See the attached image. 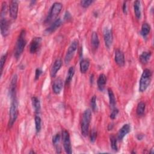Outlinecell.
Here are the masks:
<instances>
[{
	"instance_id": "1f68e13d",
	"label": "cell",
	"mask_w": 154,
	"mask_h": 154,
	"mask_svg": "<svg viewBox=\"0 0 154 154\" xmlns=\"http://www.w3.org/2000/svg\"><path fill=\"white\" fill-rule=\"evenodd\" d=\"M7 55L8 54L6 53L5 54H4L1 56V61H0V64H1V73L2 75V71H3V68H4V64H5V63L6 61V60H7Z\"/></svg>"
},
{
	"instance_id": "74e56055",
	"label": "cell",
	"mask_w": 154,
	"mask_h": 154,
	"mask_svg": "<svg viewBox=\"0 0 154 154\" xmlns=\"http://www.w3.org/2000/svg\"><path fill=\"white\" fill-rule=\"evenodd\" d=\"M122 10H123V13H124L125 14H126V13H127V5H126V1H124V2H123Z\"/></svg>"
},
{
	"instance_id": "7bdbcfd3",
	"label": "cell",
	"mask_w": 154,
	"mask_h": 154,
	"mask_svg": "<svg viewBox=\"0 0 154 154\" xmlns=\"http://www.w3.org/2000/svg\"><path fill=\"white\" fill-rule=\"evenodd\" d=\"M154 153L153 149V148H152V149H150V151L149 152V153Z\"/></svg>"
},
{
	"instance_id": "7a4b0ae2",
	"label": "cell",
	"mask_w": 154,
	"mask_h": 154,
	"mask_svg": "<svg viewBox=\"0 0 154 154\" xmlns=\"http://www.w3.org/2000/svg\"><path fill=\"white\" fill-rule=\"evenodd\" d=\"M91 119V111L90 109H85L82 114L81 124V134L84 137H86L88 134L89 126Z\"/></svg>"
},
{
	"instance_id": "cb8c5ba5",
	"label": "cell",
	"mask_w": 154,
	"mask_h": 154,
	"mask_svg": "<svg viewBox=\"0 0 154 154\" xmlns=\"http://www.w3.org/2000/svg\"><path fill=\"white\" fill-rule=\"evenodd\" d=\"M108 97H109V105L111 107V108L113 109L116 107L115 106L116 104V97H115L114 94L111 88H108Z\"/></svg>"
},
{
	"instance_id": "d590c367",
	"label": "cell",
	"mask_w": 154,
	"mask_h": 154,
	"mask_svg": "<svg viewBox=\"0 0 154 154\" xmlns=\"http://www.w3.org/2000/svg\"><path fill=\"white\" fill-rule=\"evenodd\" d=\"M118 113H119V109L115 107L114 108L112 109V111H111V112L110 114L109 117L112 120H114V119H115L116 118Z\"/></svg>"
},
{
	"instance_id": "8fae6325",
	"label": "cell",
	"mask_w": 154,
	"mask_h": 154,
	"mask_svg": "<svg viewBox=\"0 0 154 154\" xmlns=\"http://www.w3.org/2000/svg\"><path fill=\"white\" fill-rule=\"evenodd\" d=\"M18 1L16 0H13L10 2L9 4V13L11 18L13 20H16L17 17L18 13Z\"/></svg>"
},
{
	"instance_id": "52a82bcc",
	"label": "cell",
	"mask_w": 154,
	"mask_h": 154,
	"mask_svg": "<svg viewBox=\"0 0 154 154\" xmlns=\"http://www.w3.org/2000/svg\"><path fill=\"white\" fill-rule=\"evenodd\" d=\"M61 138H62L63 147L65 152L67 153H69V154L72 153V146H71V142H70V134L67 130L64 129L62 131Z\"/></svg>"
},
{
	"instance_id": "d6a6232c",
	"label": "cell",
	"mask_w": 154,
	"mask_h": 154,
	"mask_svg": "<svg viewBox=\"0 0 154 154\" xmlns=\"http://www.w3.org/2000/svg\"><path fill=\"white\" fill-rule=\"evenodd\" d=\"M90 105L91 109L93 111H96L97 110V104H96V96H93L90 100Z\"/></svg>"
},
{
	"instance_id": "b9f144b4",
	"label": "cell",
	"mask_w": 154,
	"mask_h": 154,
	"mask_svg": "<svg viewBox=\"0 0 154 154\" xmlns=\"http://www.w3.org/2000/svg\"><path fill=\"white\" fill-rule=\"evenodd\" d=\"M93 78H94L93 75H91L90 76V81H91V82H93Z\"/></svg>"
},
{
	"instance_id": "e0dca14e",
	"label": "cell",
	"mask_w": 154,
	"mask_h": 154,
	"mask_svg": "<svg viewBox=\"0 0 154 154\" xmlns=\"http://www.w3.org/2000/svg\"><path fill=\"white\" fill-rule=\"evenodd\" d=\"M63 87V81L61 78L56 79L52 84V90L56 94H60Z\"/></svg>"
},
{
	"instance_id": "8d00e7d4",
	"label": "cell",
	"mask_w": 154,
	"mask_h": 154,
	"mask_svg": "<svg viewBox=\"0 0 154 154\" xmlns=\"http://www.w3.org/2000/svg\"><path fill=\"white\" fill-rule=\"evenodd\" d=\"M42 73H43V71L40 68L36 69L35 72V80H37Z\"/></svg>"
},
{
	"instance_id": "ab89813d",
	"label": "cell",
	"mask_w": 154,
	"mask_h": 154,
	"mask_svg": "<svg viewBox=\"0 0 154 154\" xmlns=\"http://www.w3.org/2000/svg\"><path fill=\"white\" fill-rule=\"evenodd\" d=\"M143 137H144V135H143V134H138V135H137V140H141L143 138Z\"/></svg>"
},
{
	"instance_id": "2e32d148",
	"label": "cell",
	"mask_w": 154,
	"mask_h": 154,
	"mask_svg": "<svg viewBox=\"0 0 154 154\" xmlns=\"http://www.w3.org/2000/svg\"><path fill=\"white\" fill-rule=\"evenodd\" d=\"M61 66H62V61L61 59L58 58L54 61V63L51 67V72H50L51 77H52V78L55 77L57 72L60 69Z\"/></svg>"
},
{
	"instance_id": "44dd1931",
	"label": "cell",
	"mask_w": 154,
	"mask_h": 154,
	"mask_svg": "<svg viewBox=\"0 0 154 154\" xmlns=\"http://www.w3.org/2000/svg\"><path fill=\"white\" fill-rule=\"evenodd\" d=\"M90 66V61L88 59H82L79 63L80 71L82 73H85L88 70Z\"/></svg>"
},
{
	"instance_id": "484cf974",
	"label": "cell",
	"mask_w": 154,
	"mask_h": 154,
	"mask_svg": "<svg viewBox=\"0 0 154 154\" xmlns=\"http://www.w3.org/2000/svg\"><path fill=\"white\" fill-rule=\"evenodd\" d=\"M150 25L148 23H144L142 26H141V31H140V34L141 35L144 37H146L150 32Z\"/></svg>"
},
{
	"instance_id": "603a6c76",
	"label": "cell",
	"mask_w": 154,
	"mask_h": 154,
	"mask_svg": "<svg viewBox=\"0 0 154 154\" xmlns=\"http://www.w3.org/2000/svg\"><path fill=\"white\" fill-rule=\"evenodd\" d=\"M134 13L136 17L139 19L141 17V2L140 1H135L134 3Z\"/></svg>"
},
{
	"instance_id": "30bf717a",
	"label": "cell",
	"mask_w": 154,
	"mask_h": 154,
	"mask_svg": "<svg viewBox=\"0 0 154 154\" xmlns=\"http://www.w3.org/2000/svg\"><path fill=\"white\" fill-rule=\"evenodd\" d=\"M42 37H35L32 38L29 45V52L31 54L36 53L40 48L42 43Z\"/></svg>"
},
{
	"instance_id": "d4e9b609",
	"label": "cell",
	"mask_w": 154,
	"mask_h": 154,
	"mask_svg": "<svg viewBox=\"0 0 154 154\" xmlns=\"http://www.w3.org/2000/svg\"><path fill=\"white\" fill-rule=\"evenodd\" d=\"M75 69L74 66H71L69 67L68 72H67L66 81H65L66 85H69L70 83V82L73 78V76L75 74Z\"/></svg>"
},
{
	"instance_id": "ba28073f",
	"label": "cell",
	"mask_w": 154,
	"mask_h": 154,
	"mask_svg": "<svg viewBox=\"0 0 154 154\" xmlns=\"http://www.w3.org/2000/svg\"><path fill=\"white\" fill-rule=\"evenodd\" d=\"M103 40H104L105 45L106 47L108 49H109L111 46L112 41H113V35H112V30L108 27H105L103 29Z\"/></svg>"
},
{
	"instance_id": "4fadbf2b",
	"label": "cell",
	"mask_w": 154,
	"mask_h": 154,
	"mask_svg": "<svg viewBox=\"0 0 154 154\" xmlns=\"http://www.w3.org/2000/svg\"><path fill=\"white\" fill-rule=\"evenodd\" d=\"M114 60L116 63L120 67H122L125 65V55L123 52L120 49H116L115 51Z\"/></svg>"
},
{
	"instance_id": "3957f363",
	"label": "cell",
	"mask_w": 154,
	"mask_h": 154,
	"mask_svg": "<svg viewBox=\"0 0 154 154\" xmlns=\"http://www.w3.org/2000/svg\"><path fill=\"white\" fill-rule=\"evenodd\" d=\"M11 100L9 111V120L8 126V128H11L16 122L18 116V102L16 97Z\"/></svg>"
},
{
	"instance_id": "277c9868",
	"label": "cell",
	"mask_w": 154,
	"mask_h": 154,
	"mask_svg": "<svg viewBox=\"0 0 154 154\" xmlns=\"http://www.w3.org/2000/svg\"><path fill=\"white\" fill-rule=\"evenodd\" d=\"M152 78V72L149 69H145L141 75L139 82V91L144 92L149 87Z\"/></svg>"
},
{
	"instance_id": "83f0119b",
	"label": "cell",
	"mask_w": 154,
	"mask_h": 154,
	"mask_svg": "<svg viewBox=\"0 0 154 154\" xmlns=\"http://www.w3.org/2000/svg\"><path fill=\"white\" fill-rule=\"evenodd\" d=\"M145 108H146V104L144 103V102H139L136 109L137 114L138 116H141L142 115H143L145 111Z\"/></svg>"
},
{
	"instance_id": "ac0fdd59",
	"label": "cell",
	"mask_w": 154,
	"mask_h": 154,
	"mask_svg": "<svg viewBox=\"0 0 154 154\" xmlns=\"http://www.w3.org/2000/svg\"><path fill=\"white\" fill-rule=\"evenodd\" d=\"M106 83V76L103 73L100 74L99 76L98 79L97 80V84L99 90L102 91L104 89Z\"/></svg>"
},
{
	"instance_id": "f546056e",
	"label": "cell",
	"mask_w": 154,
	"mask_h": 154,
	"mask_svg": "<svg viewBox=\"0 0 154 154\" xmlns=\"http://www.w3.org/2000/svg\"><path fill=\"white\" fill-rule=\"evenodd\" d=\"M110 142H111V146L112 149L114 151H117L118 147L117 145V139L114 135H111L110 136Z\"/></svg>"
},
{
	"instance_id": "7c38bea8",
	"label": "cell",
	"mask_w": 154,
	"mask_h": 154,
	"mask_svg": "<svg viewBox=\"0 0 154 154\" xmlns=\"http://www.w3.org/2000/svg\"><path fill=\"white\" fill-rule=\"evenodd\" d=\"M17 76L16 74H14L12 76L9 88V96L11 99L16 97V86H17Z\"/></svg>"
},
{
	"instance_id": "e575fe53",
	"label": "cell",
	"mask_w": 154,
	"mask_h": 154,
	"mask_svg": "<svg viewBox=\"0 0 154 154\" xmlns=\"http://www.w3.org/2000/svg\"><path fill=\"white\" fill-rule=\"evenodd\" d=\"M90 138V141L91 143H94L96 141L97 138V131L95 129H93L91 130Z\"/></svg>"
},
{
	"instance_id": "4dcf8cb0",
	"label": "cell",
	"mask_w": 154,
	"mask_h": 154,
	"mask_svg": "<svg viewBox=\"0 0 154 154\" xmlns=\"http://www.w3.org/2000/svg\"><path fill=\"white\" fill-rule=\"evenodd\" d=\"M7 12V4L6 2H3L2 4L1 10V18L5 17Z\"/></svg>"
},
{
	"instance_id": "f1b7e54d",
	"label": "cell",
	"mask_w": 154,
	"mask_h": 154,
	"mask_svg": "<svg viewBox=\"0 0 154 154\" xmlns=\"http://www.w3.org/2000/svg\"><path fill=\"white\" fill-rule=\"evenodd\" d=\"M35 131L37 133H38L42 128V120L39 116H35Z\"/></svg>"
},
{
	"instance_id": "836d02e7",
	"label": "cell",
	"mask_w": 154,
	"mask_h": 154,
	"mask_svg": "<svg viewBox=\"0 0 154 154\" xmlns=\"http://www.w3.org/2000/svg\"><path fill=\"white\" fill-rule=\"evenodd\" d=\"M93 2H94V1H93V0H82V1H81L80 4L82 7L87 8V7H89Z\"/></svg>"
},
{
	"instance_id": "60d3db41",
	"label": "cell",
	"mask_w": 154,
	"mask_h": 154,
	"mask_svg": "<svg viewBox=\"0 0 154 154\" xmlns=\"http://www.w3.org/2000/svg\"><path fill=\"white\" fill-rule=\"evenodd\" d=\"M113 127H114V124H113L112 123H109V124L108 125V131L112 130V128H113Z\"/></svg>"
},
{
	"instance_id": "8992f818",
	"label": "cell",
	"mask_w": 154,
	"mask_h": 154,
	"mask_svg": "<svg viewBox=\"0 0 154 154\" xmlns=\"http://www.w3.org/2000/svg\"><path fill=\"white\" fill-rule=\"evenodd\" d=\"M78 47V41L77 40H73L70 43V46H69L64 57V63L66 64H68L72 60Z\"/></svg>"
},
{
	"instance_id": "5b68a950",
	"label": "cell",
	"mask_w": 154,
	"mask_h": 154,
	"mask_svg": "<svg viewBox=\"0 0 154 154\" xmlns=\"http://www.w3.org/2000/svg\"><path fill=\"white\" fill-rule=\"evenodd\" d=\"M62 8H63V5L61 2H54L50 9L49 13L47 17L46 18L45 22L46 23H48L50 22H51L53 19H55L57 16L61 12Z\"/></svg>"
},
{
	"instance_id": "7402d4cb",
	"label": "cell",
	"mask_w": 154,
	"mask_h": 154,
	"mask_svg": "<svg viewBox=\"0 0 154 154\" xmlns=\"http://www.w3.org/2000/svg\"><path fill=\"white\" fill-rule=\"evenodd\" d=\"M151 55H152V53L150 52L145 51L142 52V54L139 57L140 61L142 64H146L150 60Z\"/></svg>"
},
{
	"instance_id": "5bb4252c",
	"label": "cell",
	"mask_w": 154,
	"mask_h": 154,
	"mask_svg": "<svg viewBox=\"0 0 154 154\" xmlns=\"http://www.w3.org/2000/svg\"><path fill=\"white\" fill-rule=\"evenodd\" d=\"M62 23V20L60 18H57L50 25L48 28H47L45 31V33L46 34H50L54 31H55L58 28H59Z\"/></svg>"
},
{
	"instance_id": "d6986e66",
	"label": "cell",
	"mask_w": 154,
	"mask_h": 154,
	"mask_svg": "<svg viewBox=\"0 0 154 154\" xmlns=\"http://www.w3.org/2000/svg\"><path fill=\"white\" fill-rule=\"evenodd\" d=\"M91 45L94 49H97L99 45V39L97 35V33L95 31H93L91 36Z\"/></svg>"
},
{
	"instance_id": "6da1fadb",
	"label": "cell",
	"mask_w": 154,
	"mask_h": 154,
	"mask_svg": "<svg viewBox=\"0 0 154 154\" xmlns=\"http://www.w3.org/2000/svg\"><path fill=\"white\" fill-rule=\"evenodd\" d=\"M26 37V31L25 29H22L17 39L15 50H14V57L17 60L19 58L22 54L23 53L24 48L26 44V40L25 38Z\"/></svg>"
},
{
	"instance_id": "9a60e30c",
	"label": "cell",
	"mask_w": 154,
	"mask_h": 154,
	"mask_svg": "<svg viewBox=\"0 0 154 154\" xmlns=\"http://www.w3.org/2000/svg\"><path fill=\"white\" fill-rule=\"evenodd\" d=\"M131 131V126L129 124H125L119 129L117 134V139L119 141H122L123 138Z\"/></svg>"
},
{
	"instance_id": "4316f807",
	"label": "cell",
	"mask_w": 154,
	"mask_h": 154,
	"mask_svg": "<svg viewBox=\"0 0 154 154\" xmlns=\"http://www.w3.org/2000/svg\"><path fill=\"white\" fill-rule=\"evenodd\" d=\"M60 139H61V135L59 133L56 134L52 137V144L55 147L57 152H58V150H60V147H59V146H58L60 141Z\"/></svg>"
},
{
	"instance_id": "f35d334b",
	"label": "cell",
	"mask_w": 154,
	"mask_h": 154,
	"mask_svg": "<svg viewBox=\"0 0 154 154\" xmlns=\"http://www.w3.org/2000/svg\"><path fill=\"white\" fill-rule=\"evenodd\" d=\"M70 17H71L70 14L69 13V11H67L66 12L65 14H64V19H66V20L69 19L70 18Z\"/></svg>"
},
{
	"instance_id": "ffe728a7",
	"label": "cell",
	"mask_w": 154,
	"mask_h": 154,
	"mask_svg": "<svg viewBox=\"0 0 154 154\" xmlns=\"http://www.w3.org/2000/svg\"><path fill=\"white\" fill-rule=\"evenodd\" d=\"M31 102L35 112L36 114H39L41 109L40 100L36 96H32L31 97Z\"/></svg>"
},
{
	"instance_id": "9c48e42d",
	"label": "cell",
	"mask_w": 154,
	"mask_h": 154,
	"mask_svg": "<svg viewBox=\"0 0 154 154\" xmlns=\"http://www.w3.org/2000/svg\"><path fill=\"white\" fill-rule=\"evenodd\" d=\"M1 32L3 37H7L10 32V22L6 17L1 18L0 21Z\"/></svg>"
},
{
	"instance_id": "ee69618b",
	"label": "cell",
	"mask_w": 154,
	"mask_h": 154,
	"mask_svg": "<svg viewBox=\"0 0 154 154\" xmlns=\"http://www.w3.org/2000/svg\"><path fill=\"white\" fill-rule=\"evenodd\" d=\"M29 153H35V152H33V151H31V152H29Z\"/></svg>"
}]
</instances>
